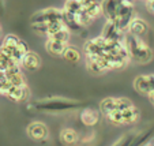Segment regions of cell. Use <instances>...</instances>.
I'll return each mask as SVG.
<instances>
[{
    "label": "cell",
    "mask_w": 154,
    "mask_h": 146,
    "mask_svg": "<svg viewBox=\"0 0 154 146\" xmlns=\"http://www.w3.org/2000/svg\"><path fill=\"white\" fill-rule=\"evenodd\" d=\"M124 42L127 45L130 59H132L134 61L145 64V63H149L153 59V51L143 41L142 37H138V36L127 32V34L124 37Z\"/></svg>",
    "instance_id": "6da1fadb"
},
{
    "label": "cell",
    "mask_w": 154,
    "mask_h": 146,
    "mask_svg": "<svg viewBox=\"0 0 154 146\" xmlns=\"http://www.w3.org/2000/svg\"><path fill=\"white\" fill-rule=\"evenodd\" d=\"M81 105L79 102L71 101V100H64V98H47L41 100V101L33 102L30 104L29 108H34L38 111H49V112H59V111H67V109L76 108Z\"/></svg>",
    "instance_id": "7a4b0ae2"
},
{
    "label": "cell",
    "mask_w": 154,
    "mask_h": 146,
    "mask_svg": "<svg viewBox=\"0 0 154 146\" xmlns=\"http://www.w3.org/2000/svg\"><path fill=\"white\" fill-rule=\"evenodd\" d=\"M56 20H64L63 10H59V8L41 10V11L35 12L33 15L30 22H32V25H48L51 22H56Z\"/></svg>",
    "instance_id": "3957f363"
},
{
    "label": "cell",
    "mask_w": 154,
    "mask_h": 146,
    "mask_svg": "<svg viewBox=\"0 0 154 146\" xmlns=\"http://www.w3.org/2000/svg\"><path fill=\"white\" fill-rule=\"evenodd\" d=\"M27 135L34 141H42L48 138L49 130H48L47 124H44L41 122H34L27 126Z\"/></svg>",
    "instance_id": "277c9868"
},
{
    "label": "cell",
    "mask_w": 154,
    "mask_h": 146,
    "mask_svg": "<svg viewBox=\"0 0 154 146\" xmlns=\"http://www.w3.org/2000/svg\"><path fill=\"white\" fill-rule=\"evenodd\" d=\"M101 36L105 40H109V41H122V40H124V37H125L124 32H122V30L116 26V23L112 22V20H108L106 23H105Z\"/></svg>",
    "instance_id": "5b68a950"
},
{
    "label": "cell",
    "mask_w": 154,
    "mask_h": 146,
    "mask_svg": "<svg viewBox=\"0 0 154 146\" xmlns=\"http://www.w3.org/2000/svg\"><path fill=\"white\" fill-rule=\"evenodd\" d=\"M6 97H8L10 100L15 102H19V101H25V100L29 97V89H27L26 85L23 86H11L7 92Z\"/></svg>",
    "instance_id": "8992f818"
},
{
    "label": "cell",
    "mask_w": 154,
    "mask_h": 146,
    "mask_svg": "<svg viewBox=\"0 0 154 146\" xmlns=\"http://www.w3.org/2000/svg\"><path fill=\"white\" fill-rule=\"evenodd\" d=\"M101 8H102V14L105 15V18L108 20L113 22L117 14V8H119V0H102Z\"/></svg>",
    "instance_id": "52a82bcc"
},
{
    "label": "cell",
    "mask_w": 154,
    "mask_h": 146,
    "mask_svg": "<svg viewBox=\"0 0 154 146\" xmlns=\"http://www.w3.org/2000/svg\"><path fill=\"white\" fill-rule=\"evenodd\" d=\"M41 66V59L38 56L37 52H33V51H29V52L25 55L23 60H22V67L26 68L29 71H35L38 70Z\"/></svg>",
    "instance_id": "ba28073f"
},
{
    "label": "cell",
    "mask_w": 154,
    "mask_h": 146,
    "mask_svg": "<svg viewBox=\"0 0 154 146\" xmlns=\"http://www.w3.org/2000/svg\"><path fill=\"white\" fill-rule=\"evenodd\" d=\"M128 32L135 34V36H138V37H143V36H146L149 32V25L146 23V20L135 17L134 19H132V22L130 23Z\"/></svg>",
    "instance_id": "9c48e42d"
},
{
    "label": "cell",
    "mask_w": 154,
    "mask_h": 146,
    "mask_svg": "<svg viewBox=\"0 0 154 146\" xmlns=\"http://www.w3.org/2000/svg\"><path fill=\"white\" fill-rule=\"evenodd\" d=\"M67 47V42H63V41L55 40V38H48L47 44H45V49L49 55L53 56H61L63 55V51Z\"/></svg>",
    "instance_id": "30bf717a"
},
{
    "label": "cell",
    "mask_w": 154,
    "mask_h": 146,
    "mask_svg": "<svg viewBox=\"0 0 154 146\" xmlns=\"http://www.w3.org/2000/svg\"><path fill=\"white\" fill-rule=\"evenodd\" d=\"M83 8L87 11V14L90 15L93 19H96L100 14H102L101 3H98L97 0H79Z\"/></svg>",
    "instance_id": "8fae6325"
},
{
    "label": "cell",
    "mask_w": 154,
    "mask_h": 146,
    "mask_svg": "<svg viewBox=\"0 0 154 146\" xmlns=\"http://www.w3.org/2000/svg\"><path fill=\"white\" fill-rule=\"evenodd\" d=\"M134 88L137 89L138 93L143 94V96H147L151 93V88L149 85V81H147V75H139L135 78L134 81Z\"/></svg>",
    "instance_id": "7c38bea8"
},
{
    "label": "cell",
    "mask_w": 154,
    "mask_h": 146,
    "mask_svg": "<svg viewBox=\"0 0 154 146\" xmlns=\"http://www.w3.org/2000/svg\"><path fill=\"white\" fill-rule=\"evenodd\" d=\"M98 112L96 109H83L81 112V120L85 126H94L98 122Z\"/></svg>",
    "instance_id": "4fadbf2b"
},
{
    "label": "cell",
    "mask_w": 154,
    "mask_h": 146,
    "mask_svg": "<svg viewBox=\"0 0 154 146\" xmlns=\"http://www.w3.org/2000/svg\"><path fill=\"white\" fill-rule=\"evenodd\" d=\"M122 113V122L123 124H132L139 119V111L135 107H131V108L125 109V111H120Z\"/></svg>",
    "instance_id": "5bb4252c"
},
{
    "label": "cell",
    "mask_w": 154,
    "mask_h": 146,
    "mask_svg": "<svg viewBox=\"0 0 154 146\" xmlns=\"http://www.w3.org/2000/svg\"><path fill=\"white\" fill-rule=\"evenodd\" d=\"M115 109H116V98H113V97H106V98H104L100 102V111L105 116H108Z\"/></svg>",
    "instance_id": "9a60e30c"
},
{
    "label": "cell",
    "mask_w": 154,
    "mask_h": 146,
    "mask_svg": "<svg viewBox=\"0 0 154 146\" xmlns=\"http://www.w3.org/2000/svg\"><path fill=\"white\" fill-rule=\"evenodd\" d=\"M61 56H63L66 60L71 61V63H76V61L81 60V52H79L75 47L68 45V44H67V47H66V49L63 51V55Z\"/></svg>",
    "instance_id": "2e32d148"
},
{
    "label": "cell",
    "mask_w": 154,
    "mask_h": 146,
    "mask_svg": "<svg viewBox=\"0 0 154 146\" xmlns=\"http://www.w3.org/2000/svg\"><path fill=\"white\" fill-rule=\"evenodd\" d=\"M60 139H61V142L66 143V145H72V143H75L76 139H78V134H76L72 129H64V130H61V132H60Z\"/></svg>",
    "instance_id": "e0dca14e"
},
{
    "label": "cell",
    "mask_w": 154,
    "mask_h": 146,
    "mask_svg": "<svg viewBox=\"0 0 154 146\" xmlns=\"http://www.w3.org/2000/svg\"><path fill=\"white\" fill-rule=\"evenodd\" d=\"M7 75V79L8 82L11 83L12 86H23L26 85L25 83V78L22 75V73H18V74H6Z\"/></svg>",
    "instance_id": "ac0fdd59"
},
{
    "label": "cell",
    "mask_w": 154,
    "mask_h": 146,
    "mask_svg": "<svg viewBox=\"0 0 154 146\" xmlns=\"http://www.w3.org/2000/svg\"><path fill=\"white\" fill-rule=\"evenodd\" d=\"M70 29H68L67 26L63 27V29H60L59 32H56L53 36H51V37L48 38H55V40H59V41H63V42H68V40H70Z\"/></svg>",
    "instance_id": "d6986e66"
},
{
    "label": "cell",
    "mask_w": 154,
    "mask_h": 146,
    "mask_svg": "<svg viewBox=\"0 0 154 146\" xmlns=\"http://www.w3.org/2000/svg\"><path fill=\"white\" fill-rule=\"evenodd\" d=\"M131 107H134V104H132L131 100L125 98V97H119V98H116V109H115V111H125V109L131 108Z\"/></svg>",
    "instance_id": "ffe728a7"
},
{
    "label": "cell",
    "mask_w": 154,
    "mask_h": 146,
    "mask_svg": "<svg viewBox=\"0 0 154 146\" xmlns=\"http://www.w3.org/2000/svg\"><path fill=\"white\" fill-rule=\"evenodd\" d=\"M19 42H20V40L15 34H7L6 37L3 38V44L2 45H4V47H10V48H15Z\"/></svg>",
    "instance_id": "44dd1931"
},
{
    "label": "cell",
    "mask_w": 154,
    "mask_h": 146,
    "mask_svg": "<svg viewBox=\"0 0 154 146\" xmlns=\"http://www.w3.org/2000/svg\"><path fill=\"white\" fill-rule=\"evenodd\" d=\"M147 81H149V85H150V88H151V93H153L154 92V74H149Z\"/></svg>",
    "instance_id": "7402d4cb"
},
{
    "label": "cell",
    "mask_w": 154,
    "mask_h": 146,
    "mask_svg": "<svg viewBox=\"0 0 154 146\" xmlns=\"http://www.w3.org/2000/svg\"><path fill=\"white\" fill-rule=\"evenodd\" d=\"M0 10H2V0H0Z\"/></svg>",
    "instance_id": "603a6c76"
},
{
    "label": "cell",
    "mask_w": 154,
    "mask_h": 146,
    "mask_svg": "<svg viewBox=\"0 0 154 146\" xmlns=\"http://www.w3.org/2000/svg\"><path fill=\"white\" fill-rule=\"evenodd\" d=\"M0 33H2V26H0Z\"/></svg>",
    "instance_id": "cb8c5ba5"
}]
</instances>
